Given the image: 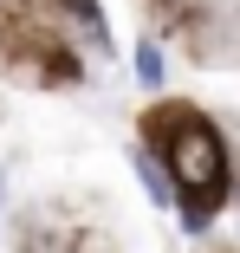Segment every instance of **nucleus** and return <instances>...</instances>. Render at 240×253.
<instances>
[{
    "instance_id": "1",
    "label": "nucleus",
    "mask_w": 240,
    "mask_h": 253,
    "mask_svg": "<svg viewBox=\"0 0 240 253\" xmlns=\"http://www.w3.org/2000/svg\"><path fill=\"white\" fill-rule=\"evenodd\" d=\"M175 175H182V208H188L182 221H188V234H201L214 195L227 182V156H221V136L208 124H195V117L175 130Z\"/></svg>"
},
{
    "instance_id": "2",
    "label": "nucleus",
    "mask_w": 240,
    "mask_h": 253,
    "mask_svg": "<svg viewBox=\"0 0 240 253\" xmlns=\"http://www.w3.org/2000/svg\"><path fill=\"white\" fill-rule=\"evenodd\" d=\"M136 78H143V84H150V91L162 84V52H156V45H150V39H143V45H136Z\"/></svg>"
},
{
    "instance_id": "3",
    "label": "nucleus",
    "mask_w": 240,
    "mask_h": 253,
    "mask_svg": "<svg viewBox=\"0 0 240 253\" xmlns=\"http://www.w3.org/2000/svg\"><path fill=\"white\" fill-rule=\"evenodd\" d=\"M136 169H143V188H150V195H162V201H169V195H175V188H169V175H162V169H156V163H150V156H143V163H136Z\"/></svg>"
}]
</instances>
